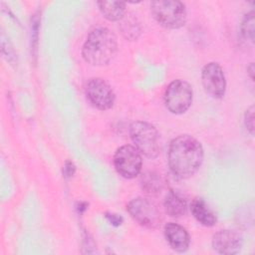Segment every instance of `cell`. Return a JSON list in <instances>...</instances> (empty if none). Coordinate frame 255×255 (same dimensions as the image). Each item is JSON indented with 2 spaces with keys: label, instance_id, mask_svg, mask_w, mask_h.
<instances>
[{
  "label": "cell",
  "instance_id": "cell-1",
  "mask_svg": "<svg viewBox=\"0 0 255 255\" xmlns=\"http://www.w3.org/2000/svg\"><path fill=\"white\" fill-rule=\"evenodd\" d=\"M201 143L188 134L173 138L169 144L167 159L172 173L180 178L192 176L203 160Z\"/></svg>",
  "mask_w": 255,
  "mask_h": 255
},
{
  "label": "cell",
  "instance_id": "cell-2",
  "mask_svg": "<svg viewBox=\"0 0 255 255\" xmlns=\"http://www.w3.org/2000/svg\"><path fill=\"white\" fill-rule=\"evenodd\" d=\"M117 49L116 35L108 28L99 27L87 37L82 54L87 63L93 66H104L114 58Z\"/></svg>",
  "mask_w": 255,
  "mask_h": 255
},
{
  "label": "cell",
  "instance_id": "cell-3",
  "mask_svg": "<svg viewBox=\"0 0 255 255\" xmlns=\"http://www.w3.org/2000/svg\"><path fill=\"white\" fill-rule=\"evenodd\" d=\"M134 147L148 158H155L160 152L159 135L156 128L146 122H134L129 128Z\"/></svg>",
  "mask_w": 255,
  "mask_h": 255
},
{
  "label": "cell",
  "instance_id": "cell-4",
  "mask_svg": "<svg viewBox=\"0 0 255 255\" xmlns=\"http://www.w3.org/2000/svg\"><path fill=\"white\" fill-rule=\"evenodd\" d=\"M150 10L154 19L168 29H178L186 22V9L180 1H153L150 3Z\"/></svg>",
  "mask_w": 255,
  "mask_h": 255
},
{
  "label": "cell",
  "instance_id": "cell-5",
  "mask_svg": "<svg viewBox=\"0 0 255 255\" xmlns=\"http://www.w3.org/2000/svg\"><path fill=\"white\" fill-rule=\"evenodd\" d=\"M193 92L191 86L183 80L171 82L164 94L166 108L172 114H183L191 106Z\"/></svg>",
  "mask_w": 255,
  "mask_h": 255
},
{
  "label": "cell",
  "instance_id": "cell-6",
  "mask_svg": "<svg viewBox=\"0 0 255 255\" xmlns=\"http://www.w3.org/2000/svg\"><path fill=\"white\" fill-rule=\"evenodd\" d=\"M127 210L136 222L147 228H156L162 221L161 212L157 205L143 197L130 200L127 205Z\"/></svg>",
  "mask_w": 255,
  "mask_h": 255
},
{
  "label": "cell",
  "instance_id": "cell-7",
  "mask_svg": "<svg viewBox=\"0 0 255 255\" xmlns=\"http://www.w3.org/2000/svg\"><path fill=\"white\" fill-rule=\"evenodd\" d=\"M116 170L125 178H133L139 174L142 165L140 152L131 145H123L114 156Z\"/></svg>",
  "mask_w": 255,
  "mask_h": 255
},
{
  "label": "cell",
  "instance_id": "cell-8",
  "mask_svg": "<svg viewBox=\"0 0 255 255\" xmlns=\"http://www.w3.org/2000/svg\"><path fill=\"white\" fill-rule=\"evenodd\" d=\"M85 92L90 103L99 110L106 111L114 106L115 94L110 85L103 79H90L86 84Z\"/></svg>",
  "mask_w": 255,
  "mask_h": 255
},
{
  "label": "cell",
  "instance_id": "cell-9",
  "mask_svg": "<svg viewBox=\"0 0 255 255\" xmlns=\"http://www.w3.org/2000/svg\"><path fill=\"white\" fill-rule=\"evenodd\" d=\"M201 80L205 92L212 98L220 99L226 90V81L222 68L218 63L206 64L201 73Z\"/></svg>",
  "mask_w": 255,
  "mask_h": 255
},
{
  "label": "cell",
  "instance_id": "cell-10",
  "mask_svg": "<svg viewBox=\"0 0 255 255\" xmlns=\"http://www.w3.org/2000/svg\"><path fill=\"white\" fill-rule=\"evenodd\" d=\"M212 246L220 254H236L242 247V238L235 231L228 229L220 230L213 235Z\"/></svg>",
  "mask_w": 255,
  "mask_h": 255
},
{
  "label": "cell",
  "instance_id": "cell-11",
  "mask_svg": "<svg viewBox=\"0 0 255 255\" xmlns=\"http://www.w3.org/2000/svg\"><path fill=\"white\" fill-rule=\"evenodd\" d=\"M164 236L170 247L177 252L187 250L190 242L189 234L181 225L169 222L164 225Z\"/></svg>",
  "mask_w": 255,
  "mask_h": 255
},
{
  "label": "cell",
  "instance_id": "cell-12",
  "mask_svg": "<svg viewBox=\"0 0 255 255\" xmlns=\"http://www.w3.org/2000/svg\"><path fill=\"white\" fill-rule=\"evenodd\" d=\"M190 209L192 215L200 224L210 227L216 223L215 214L202 198H194L190 204Z\"/></svg>",
  "mask_w": 255,
  "mask_h": 255
},
{
  "label": "cell",
  "instance_id": "cell-13",
  "mask_svg": "<svg viewBox=\"0 0 255 255\" xmlns=\"http://www.w3.org/2000/svg\"><path fill=\"white\" fill-rule=\"evenodd\" d=\"M166 213L171 217H180L186 213V199L174 190H169L163 201Z\"/></svg>",
  "mask_w": 255,
  "mask_h": 255
},
{
  "label": "cell",
  "instance_id": "cell-14",
  "mask_svg": "<svg viewBox=\"0 0 255 255\" xmlns=\"http://www.w3.org/2000/svg\"><path fill=\"white\" fill-rule=\"evenodd\" d=\"M100 11L110 21H119L125 17L126 4L121 1H99Z\"/></svg>",
  "mask_w": 255,
  "mask_h": 255
},
{
  "label": "cell",
  "instance_id": "cell-15",
  "mask_svg": "<svg viewBox=\"0 0 255 255\" xmlns=\"http://www.w3.org/2000/svg\"><path fill=\"white\" fill-rule=\"evenodd\" d=\"M140 184L142 190L150 195L159 193L163 187V181L160 175L152 171H148L141 176Z\"/></svg>",
  "mask_w": 255,
  "mask_h": 255
},
{
  "label": "cell",
  "instance_id": "cell-16",
  "mask_svg": "<svg viewBox=\"0 0 255 255\" xmlns=\"http://www.w3.org/2000/svg\"><path fill=\"white\" fill-rule=\"evenodd\" d=\"M241 33L246 40L254 42V33H255V18L254 12L251 11L247 13L241 23Z\"/></svg>",
  "mask_w": 255,
  "mask_h": 255
},
{
  "label": "cell",
  "instance_id": "cell-17",
  "mask_svg": "<svg viewBox=\"0 0 255 255\" xmlns=\"http://www.w3.org/2000/svg\"><path fill=\"white\" fill-rule=\"evenodd\" d=\"M122 31L127 38L133 40L137 38V35L140 32V29H139V25L135 23V19L128 18L122 23Z\"/></svg>",
  "mask_w": 255,
  "mask_h": 255
},
{
  "label": "cell",
  "instance_id": "cell-18",
  "mask_svg": "<svg viewBox=\"0 0 255 255\" xmlns=\"http://www.w3.org/2000/svg\"><path fill=\"white\" fill-rule=\"evenodd\" d=\"M244 123L246 128L249 130L251 134L254 133V106L248 108L244 115Z\"/></svg>",
  "mask_w": 255,
  "mask_h": 255
},
{
  "label": "cell",
  "instance_id": "cell-19",
  "mask_svg": "<svg viewBox=\"0 0 255 255\" xmlns=\"http://www.w3.org/2000/svg\"><path fill=\"white\" fill-rule=\"evenodd\" d=\"M75 170H76V166H75V164H74L72 161L67 160V161L65 162L64 169H63L65 176H67V177H71V176H73V175H74V173H75Z\"/></svg>",
  "mask_w": 255,
  "mask_h": 255
},
{
  "label": "cell",
  "instance_id": "cell-20",
  "mask_svg": "<svg viewBox=\"0 0 255 255\" xmlns=\"http://www.w3.org/2000/svg\"><path fill=\"white\" fill-rule=\"evenodd\" d=\"M107 217H108V218L110 219V221H111L113 224H115V225H120V224L122 223V221H123L122 217H121V216H118L117 214H108Z\"/></svg>",
  "mask_w": 255,
  "mask_h": 255
},
{
  "label": "cell",
  "instance_id": "cell-21",
  "mask_svg": "<svg viewBox=\"0 0 255 255\" xmlns=\"http://www.w3.org/2000/svg\"><path fill=\"white\" fill-rule=\"evenodd\" d=\"M247 71H248V74H249L251 80L253 81V79H254V76H253V74H254V64L253 63H251L249 65V67L247 68Z\"/></svg>",
  "mask_w": 255,
  "mask_h": 255
}]
</instances>
